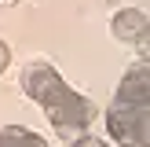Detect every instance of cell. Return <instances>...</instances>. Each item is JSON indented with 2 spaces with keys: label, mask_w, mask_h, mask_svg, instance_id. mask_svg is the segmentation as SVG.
Instances as JSON below:
<instances>
[{
  "label": "cell",
  "mask_w": 150,
  "mask_h": 147,
  "mask_svg": "<svg viewBox=\"0 0 150 147\" xmlns=\"http://www.w3.org/2000/svg\"><path fill=\"white\" fill-rule=\"evenodd\" d=\"M22 92L48 114L51 129H55L66 143H70V140H81L88 132V125L95 121V114H99L95 103L84 99L77 88H70L62 81V74L51 63H44V59L26 63V70H22Z\"/></svg>",
  "instance_id": "1"
},
{
  "label": "cell",
  "mask_w": 150,
  "mask_h": 147,
  "mask_svg": "<svg viewBox=\"0 0 150 147\" xmlns=\"http://www.w3.org/2000/svg\"><path fill=\"white\" fill-rule=\"evenodd\" d=\"M106 132L121 147H150V103H110Z\"/></svg>",
  "instance_id": "2"
},
{
  "label": "cell",
  "mask_w": 150,
  "mask_h": 147,
  "mask_svg": "<svg viewBox=\"0 0 150 147\" xmlns=\"http://www.w3.org/2000/svg\"><path fill=\"white\" fill-rule=\"evenodd\" d=\"M114 103H150V63L132 66L117 85Z\"/></svg>",
  "instance_id": "3"
},
{
  "label": "cell",
  "mask_w": 150,
  "mask_h": 147,
  "mask_svg": "<svg viewBox=\"0 0 150 147\" xmlns=\"http://www.w3.org/2000/svg\"><path fill=\"white\" fill-rule=\"evenodd\" d=\"M146 26H150V19L139 11V7H121V11L110 19V33H114L121 44H136Z\"/></svg>",
  "instance_id": "4"
},
{
  "label": "cell",
  "mask_w": 150,
  "mask_h": 147,
  "mask_svg": "<svg viewBox=\"0 0 150 147\" xmlns=\"http://www.w3.org/2000/svg\"><path fill=\"white\" fill-rule=\"evenodd\" d=\"M0 147H48V140L33 129H22V125H4L0 129Z\"/></svg>",
  "instance_id": "5"
},
{
  "label": "cell",
  "mask_w": 150,
  "mask_h": 147,
  "mask_svg": "<svg viewBox=\"0 0 150 147\" xmlns=\"http://www.w3.org/2000/svg\"><path fill=\"white\" fill-rule=\"evenodd\" d=\"M136 51H139V63H150V26L139 33V41H136Z\"/></svg>",
  "instance_id": "6"
},
{
  "label": "cell",
  "mask_w": 150,
  "mask_h": 147,
  "mask_svg": "<svg viewBox=\"0 0 150 147\" xmlns=\"http://www.w3.org/2000/svg\"><path fill=\"white\" fill-rule=\"evenodd\" d=\"M66 147H110V143H103V140H88V136H81V140H70Z\"/></svg>",
  "instance_id": "7"
},
{
  "label": "cell",
  "mask_w": 150,
  "mask_h": 147,
  "mask_svg": "<svg viewBox=\"0 0 150 147\" xmlns=\"http://www.w3.org/2000/svg\"><path fill=\"white\" fill-rule=\"evenodd\" d=\"M7 66H11V48H7V44L0 41V74H4Z\"/></svg>",
  "instance_id": "8"
}]
</instances>
